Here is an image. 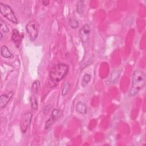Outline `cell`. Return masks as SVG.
I'll list each match as a JSON object with an SVG mask.
<instances>
[{
	"instance_id": "1",
	"label": "cell",
	"mask_w": 146,
	"mask_h": 146,
	"mask_svg": "<svg viewBox=\"0 0 146 146\" xmlns=\"http://www.w3.org/2000/svg\"><path fill=\"white\" fill-rule=\"evenodd\" d=\"M145 84V76L144 73L140 70H136L132 75V86L129 92V95L130 96H135L144 88Z\"/></svg>"
},
{
	"instance_id": "2",
	"label": "cell",
	"mask_w": 146,
	"mask_h": 146,
	"mask_svg": "<svg viewBox=\"0 0 146 146\" xmlns=\"http://www.w3.org/2000/svg\"><path fill=\"white\" fill-rule=\"evenodd\" d=\"M68 70V66L65 63H59L54 65L49 73L51 81L54 83H58L67 75Z\"/></svg>"
},
{
	"instance_id": "3",
	"label": "cell",
	"mask_w": 146,
	"mask_h": 146,
	"mask_svg": "<svg viewBox=\"0 0 146 146\" xmlns=\"http://www.w3.org/2000/svg\"><path fill=\"white\" fill-rule=\"evenodd\" d=\"M0 11L2 15L14 23H17L18 20L11 8L7 5L0 2Z\"/></svg>"
},
{
	"instance_id": "4",
	"label": "cell",
	"mask_w": 146,
	"mask_h": 146,
	"mask_svg": "<svg viewBox=\"0 0 146 146\" xmlns=\"http://www.w3.org/2000/svg\"><path fill=\"white\" fill-rule=\"evenodd\" d=\"M26 31L29 38L31 41H34L38 36L39 32V25L35 20L30 21L26 26Z\"/></svg>"
},
{
	"instance_id": "5",
	"label": "cell",
	"mask_w": 146,
	"mask_h": 146,
	"mask_svg": "<svg viewBox=\"0 0 146 146\" xmlns=\"http://www.w3.org/2000/svg\"><path fill=\"white\" fill-rule=\"evenodd\" d=\"M32 117L33 115L30 112H26L23 114L20 121V128L22 133H25L29 129Z\"/></svg>"
},
{
	"instance_id": "6",
	"label": "cell",
	"mask_w": 146,
	"mask_h": 146,
	"mask_svg": "<svg viewBox=\"0 0 146 146\" xmlns=\"http://www.w3.org/2000/svg\"><path fill=\"white\" fill-rule=\"evenodd\" d=\"M62 112L59 109H55L54 110L51 114L50 118L47 120L45 124V129L49 130L54 123L56 121L62 116Z\"/></svg>"
},
{
	"instance_id": "7",
	"label": "cell",
	"mask_w": 146,
	"mask_h": 146,
	"mask_svg": "<svg viewBox=\"0 0 146 146\" xmlns=\"http://www.w3.org/2000/svg\"><path fill=\"white\" fill-rule=\"evenodd\" d=\"M91 31L90 26L88 24L84 25L79 30V37L83 43H86L88 41Z\"/></svg>"
},
{
	"instance_id": "8",
	"label": "cell",
	"mask_w": 146,
	"mask_h": 146,
	"mask_svg": "<svg viewBox=\"0 0 146 146\" xmlns=\"http://www.w3.org/2000/svg\"><path fill=\"white\" fill-rule=\"evenodd\" d=\"M13 95H14V92L12 91H9V92H7L6 94H4L1 95V96L0 97V107H1V108H3V107H5L7 104L9 102L10 100V99L13 97Z\"/></svg>"
},
{
	"instance_id": "9",
	"label": "cell",
	"mask_w": 146,
	"mask_h": 146,
	"mask_svg": "<svg viewBox=\"0 0 146 146\" xmlns=\"http://www.w3.org/2000/svg\"><path fill=\"white\" fill-rule=\"evenodd\" d=\"M22 38V36L20 35L18 30H17V29H14L12 33L11 39L17 47H19L21 42Z\"/></svg>"
},
{
	"instance_id": "10",
	"label": "cell",
	"mask_w": 146,
	"mask_h": 146,
	"mask_svg": "<svg viewBox=\"0 0 146 146\" xmlns=\"http://www.w3.org/2000/svg\"><path fill=\"white\" fill-rule=\"evenodd\" d=\"M1 55L6 58H14V55L10 51L7 47L5 45H3L1 48Z\"/></svg>"
},
{
	"instance_id": "11",
	"label": "cell",
	"mask_w": 146,
	"mask_h": 146,
	"mask_svg": "<svg viewBox=\"0 0 146 146\" xmlns=\"http://www.w3.org/2000/svg\"><path fill=\"white\" fill-rule=\"evenodd\" d=\"M76 110L77 112L81 114H85L87 113V106L86 105L82 102H79L76 106Z\"/></svg>"
},
{
	"instance_id": "12",
	"label": "cell",
	"mask_w": 146,
	"mask_h": 146,
	"mask_svg": "<svg viewBox=\"0 0 146 146\" xmlns=\"http://www.w3.org/2000/svg\"><path fill=\"white\" fill-rule=\"evenodd\" d=\"M30 100L31 108L34 110H37L38 108V103L36 97L34 95H31L30 96Z\"/></svg>"
},
{
	"instance_id": "13",
	"label": "cell",
	"mask_w": 146,
	"mask_h": 146,
	"mask_svg": "<svg viewBox=\"0 0 146 146\" xmlns=\"http://www.w3.org/2000/svg\"><path fill=\"white\" fill-rule=\"evenodd\" d=\"M40 87V82L39 80H36L34 81L31 86V92L34 94H36L38 93L39 89Z\"/></svg>"
},
{
	"instance_id": "14",
	"label": "cell",
	"mask_w": 146,
	"mask_h": 146,
	"mask_svg": "<svg viewBox=\"0 0 146 146\" xmlns=\"http://www.w3.org/2000/svg\"><path fill=\"white\" fill-rule=\"evenodd\" d=\"M90 80H91V76H90V75L88 74H85L83 76V77L82 82V86L83 87H86V86L87 85V84L89 83Z\"/></svg>"
},
{
	"instance_id": "15",
	"label": "cell",
	"mask_w": 146,
	"mask_h": 146,
	"mask_svg": "<svg viewBox=\"0 0 146 146\" xmlns=\"http://www.w3.org/2000/svg\"><path fill=\"white\" fill-rule=\"evenodd\" d=\"M84 9V2L82 1H79L77 4V8H76L77 12H78L80 14H82L83 13Z\"/></svg>"
},
{
	"instance_id": "16",
	"label": "cell",
	"mask_w": 146,
	"mask_h": 146,
	"mask_svg": "<svg viewBox=\"0 0 146 146\" xmlns=\"http://www.w3.org/2000/svg\"><path fill=\"white\" fill-rule=\"evenodd\" d=\"M70 86H71V84L68 82L64 84V85L63 86V87L62 88V94L63 96H65L68 94V92L70 90Z\"/></svg>"
},
{
	"instance_id": "17",
	"label": "cell",
	"mask_w": 146,
	"mask_h": 146,
	"mask_svg": "<svg viewBox=\"0 0 146 146\" xmlns=\"http://www.w3.org/2000/svg\"><path fill=\"white\" fill-rule=\"evenodd\" d=\"M68 23L70 26L72 28V29H76L79 26V22L78 21L74 18H71L69 19Z\"/></svg>"
},
{
	"instance_id": "18",
	"label": "cell",
	"mask_w": 146,
	"mask_h": 146,
	"mask_svg": "<svg viewBox=\"0 0 146 146\" xmlns=\"http://www.w3.org/2000/svg\"><path fill=\"white\" fill-rule=\"evenodd\" d=\"M1 30L2 31L7 33L9 31V29L7 27V26L6 25V24L5 23V22L1 19Z\"/></svg>"
},
{
	"instance_id": "19",
	"label": "cell",
	"mask_w": 146,
	"mask_h": 146,
	"mask_svg": "<svg viewBox=\"0 0 146 146\" xmlns=\"http://www.w3.org/2000/svg\"><path fill=\"white\" fill-rule=\"evenodd\" d=\"M48 3H49V1H42V4L44 6H46V5H48Z\"/></svg>"
},
{
	"instance_id": "20",
	"label": "cell",
	"mask_w": 146,
	"mask_h": 146,
	"mask_svg": "<svg viewBox=\"0 0 146 146\" xmlns=\"http://www.w3.org/2000/svg\"><path fill=\"white\" fill-rule=\"evenodd\" d=\"M2 38H3V35H2V33H1V39H2Z\"/></svg>"
}]
</instances>
